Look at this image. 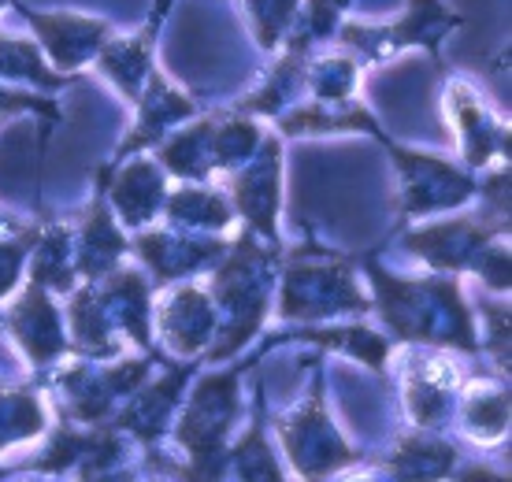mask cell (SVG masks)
Returning a JSON list of instances; mask_svg holds the SVG:
<instances>
[{
  "label": "cell",
  "mask_w": 512,
  "mask_h": 482,
  "mask_svg": "<svg viewBox=\"0 0 512 482\" xmlns=\"http://www.w3.org/2000/svg\"><path fill=\"white\" fill-rule=\"evenodd\" d=\"M368 271H372L379 297H383L386 323L401 338L475 349L472 316H468L461 290L453 282H397L390 275H383V267L375 264Z\"/></svg>",
  "instance_id": "6da1fadb"
},
{
  "label": "cell",
  "mask_w": 512,
  "mask_h": 482,
  "mask_svg": "<svg viewBox=\"0 0 512 482\" xmlns=\"http://www.w3.org/2000/svg\"><path fill=\"white\" fill-rule=\"evenodd\" d=\"M78 345L90 356H108L116 334H130L138 345H149V293L138 271H119L101 293H82L71 305Z\"/></svg>",
  "instance_id": "7a4b0ae2"
},
{
  "label": "cell",
  "mask_w": 512,
  "mask_h": 482,
  "mask_svg": "<svg viewBox=\"0 0 512 482\" xmlns=\"http://www.w3.org/2000/svg\"><path fill=\"white\" fill-rule=\"evenodd\" d=\"M268 279H271L268 256L256 249L253 238H245L238 245L234 260H227L216 271V297L219 305L227 308L231 323L223 327V342H219V349L212 356H231L260 327V316L268 308Z\"/></svg>",
  "instance_id": "3957f363"
},
{
  "label": "cell",
  "mask_w": 512,
  "mask_h": 482,
  "mask_svg": "<svg viewBox=\"0 0 512 482\" xmlns=\"http://www.w3.org/2000/svg\"><path fill=\"white\" fill-rule=\"evenodd\" d=\"M349 264H294L282 290V319H323L338 312H364Z\"/></svg>",
  "instance_id": "277c9868"
},
{
  "label": "cell",
  "mask_w": 512,
  "mask_h": 482,
  "mask_svg": "<svg viewBox=\"0 0 512 482\" xmlns=\"http://www.w3.org/2000/svg\"><path fill=\"white\" fill-rule=\"evenodd\" d=\"M234 408H238V371L205 379L197 386L186 416L179 419V442L190 449L197 468H205L223 449L234 423Z\"/></svg>",
  "instance_id": "5b68a950"
},
{
  "label": "cell",
  "mask_w": 512,
  "mask_h": 482,
  "mask_svg": "<svg viewBox=\"0 0 512 482\" xmlns=\"http://www.w3.org/2000/svg\"><path fill=\"white\" fill-rule=\"evenodd\" d=\"M372 134L383 141L390 156L397 160L401 167V182H405V212L409 216H423V212H435V208H457L472 197L479 186H475L472 178L457 175L449 164L435 160V156H423V153H405V149H397L394 141L379 134L372 127Z\"/></svg>",
  "instance_id": "8992f818"
},
{
  "label": "cell",
  "mask_w": 512,
  "mask_h": 482,
  "mask_svg": "<svg viewBox=\"0 0 512 482\" xmlns=\"http://www.w3.org/2000/svg\"><path fill=\"white\" fill-rule=\"evenodd\" d=\"M282 442L290 449L294 464L301 468V475H327L338 464H353L357 460V453L327 423L320 390H312L308 408H297L294 416L282 423Z\"/></svg>",
  "instance_id": "52a82bcc"
},
{
  "label": "cell",
  "mask_w": 512,
  "mask_h": 482,
  "mask_svg": "<svg viewBox=\"0 0 512 482\" xmlns=\"http://www.w3.org/2000/svg\"><path fill=\"white\" fill-rule=\"evenodd\" d=\"M149 371V360H123L119 368L104 371V375H86V371H71L64 375V394L71 401V416L75 419H93L108 416V408L116 405V397L130 394Z\"/></svg>",
  "instance_id": "ba28073f"
},
{
  "label": "cell",
  "mask_w": 512,
  "mask_h": 482,
  "mask_svg": "<svg viewBox=\"0 0 512 482\" xmlns=\"http://www.w3.org/2000/svg\"><path fill=\"white\" fill-rule=\"evenodd\" d=\"M8 327H12V334L19 338V345H23L34 364H49V360L64 353L60 312H56V305L45 297L38 282L26 286V293L15 301V308L8 312Z\"/></svg>",
  "instance_id": "9c48e42d"
},
{
  "label": "cell",
  "mask_w": 512,
  "mask_h": 482,
  "mask_svg": "<svg viewBox=\"0 0 512 482\" xmlns=\"http://www.w3.org/2000/svg\"><path fill=\"white\" fill-rule=\"evenodd\" d=\"M449 119L461 130L464 153L472 164H487L494 156L509 153V127L498 115H490L464 82H453V89H449Z\"/></svg>",
  "instance_id": "30bf717a"
},
{
  "label": "cell",
  "mask_w": 512,
  "mask_h": 482,
  "mask_svg": "<svg viewBox=\"0 0 512 482\" xmlns=\"http://www.w3.org/2000/svg\"><path fill=\"white\" fill-rule=\"evenodd\" d=\"M26 19L34 23L38 38L45 41L49 56L56 60V67H78L82 60H90L93 52H101V45L108 41V23L101 19H82V15H41L26 8Z\"/></svg>",
  "instance_id": "8fae6325"
},
{
  "label": "cell",
  "mask_w": 512,
  "mask_h": 482,
  "mask_svg": "<svg viewBox=\"0 0 512 482\" xmlns=\"http://www.w3.org/2000/svg\"><path fill=\"white\" fill-rule=\"evenodd\" d=\"M234 201L249 227L264 238H275V212H279V145L268 141L253 167L234 178Z\"/></svg>",
  "instance_id": "7c38bea8"
},
{
  "label": "cell",
  "mask_w": 512,
  "mask_h": 482,
  "mask_svg": "<svg viewBox=\"0 0 512 482\" xmlns=\"http://www.w3.org/2000/svg\"><path fill=\"white\" fill-rule=\"evenodd\" d=\"M461 23L457 15L449 12L446 4H438V0H412V12L405 19H397L390 30L383 34H364V30H349L346 38H353L357 45H368L372 56L390 45V49H401V45H423V49H438V38L453 30V26Z\"/></svg>",
  "instance_id": "4fadbf2b"
},
{
  "label": "cell",
  "mask_w": 512,
  "mask_h": 482,
  "mask_svg": "<svg viewBox=\"0 0 512 482\" xmlns=\"http://www.w3.org/2000/svg\"><path fill=\"white\" fill-rule=\"evenodd\" d=\"M160 327H164L171 349H179L182 356L201 353L208 345V338H212V330H216L208 293L193 290V286L171 293L164 305H160Z\"/></svg>",
  "instance_id": "5bb4252c"
},
{
  "label": "cell",
  "mask_w": 512,
  "mask_h": 482,
  "mask_svg": "<svg viewBox=\"0 0 512 482\" xmlns=\"http://www.w3.org/2000/svg\"><path fill=\"white\" fill-rule=\"evenodd\" d=\"M145 264L156 271V279H175L186 271L205 267L208 260H216L223 253V241L193 238V234H171V230H156L138 241Z\"/></svg>",
  "instance_id": "9a60e30c"
},
{
  "label": "cell",
  "mask_w": 512,
  "mask_h": 482,
  "mask_svg": "<svg viewBox=\"0 0 512 482\" xmlns=\"http://www.w3.org/2000/svg\"><path fill=\"white\" fill-rule=\"evenodd\" d=\"M160 201H164V175L156 171L153 160H134L119 171L112 186V204L127 227L149 223L160 212Z\"/></svg>",
  "instance_id": "2e32d148"
},
{
  "label": "cell",
  "mask_w": 512,
  "mask_h": 482,
  "mask_svg": "<svg viewBox=\"0 0 512 482\" xmlns=\"http://www.w3.org/2000/svg\"><path fill=\"white\" fill-rule=\"evenodd\" d=\"M190 115H193V104L182 97L179 89L167 86L160 75H149V97L141 104V123H138V130L130 134L127 145H123V153L138 149L141 141H156L171 123H182V119H190Z\"/></svg>",
  "instance_id": "e0dca14e"
},
{
  "label": "cell",
  "mask_w": 512,
  "mask_h": 482,
  "mask_svg": "<svg viewBox=\"0 0 512 482\" xmlns=\"http://www.w3.org/2000/svg\"><path fill=\"white\" fill-rule=\"evenodd\" d=\"M127 249V241L119 234V227L112 223L104 201H93L90 223L82 230V253H78V271L86 279H97L104 271H112L119 264V256Z\"/></svg>",
  "instance_id": "ac0fdd59"
},
{
  "label": "cell",
  "mask_w": 512,
  "mask_h": 482,
  "mask_svg": "<svg viewBox=\"0 0 512 482\" xmlns=\"http://www.w3.org/2000/svg\"><path fill=\"white\" fill-rule=\"evenodd\" d=\"M449 390H453V368L446 360H423V368L412 375L409 382V408L412 419L431 427L442 419V408L449 401Z\"/></svg>",
  "instance_id": "d6986e66"
},
{
  "label": "cell",
  "mask_w": 512,
  "mask_h": 482,
  "mask_svg": "<svg viewBox=\"0 0 512 482\" xmlns=\"http://www.w3.org/2000/svg\"><path fill=\"white\" fill-rule=\"evenodd\" d=\"M145 41L149 38L141 34V38L116 41V45L101 49L104 75L112 78L116 86H123V93L134 97V101L141 97V86H145V78H149V45H145Z\"/></svg>",
  "instance_id": "ffe728a7"
},
{
  "label": "cell",
  "mask_w": 512,
  "mask_h": 482,
  "mask_svg": "<svg viewBox=\"0 0 512 482\" xmlns=\"http://www.w3.org/2000/svg\"><path fill=\"white\" fill-rule=\"evenodd\" d=\"M45 427L41 401L26 390H0V449L38 438Z\"/></svg>",
  "instance_id": "44dd1931"
},
{
  "label": "cell",
  "mask_w": 512,
  "mask_h": 482,
  "mask_svg": "<svg viewBox=\"0 0 512 482\" xmlns=\"http://www.w3.org/2000/svg\"><path fill=\"white\" fill-rule=\"evenodd\" d=\"M182 379H186V371H179V375H171V379L149 386V394L141 397L138 405L130 408L119 423L130 427L138 438H156V434L167 427V419H171V408H175V394H179Z\"/></svg>",
  "instance_id": "7402d4cb"
},
{
  "label": "cell",
  "mask_w": 512,
  "mask_h": 482,
  "mask_svg": "<svg viewBox=\"0 0 512 482\" xmlns=\"http://www.w3.org/2000/svg\"><path fill=\"white\" fill-rule=\"evenodd\" d=\"M0 75L23 78V82H38V86H45V89L67 86L56 71L45 67V56H41L30 41H19V38H0Z\"/></svg>",
  "instance_id": "603a6c76"
},
{
  "label": "cell",
  "mask_w": 512,
  "mask_h": 482,
  "mask_svg": "<svg viewBox=\"0 0 512 482\" xmlns=\"http://www.w3.org/2000/svg\"><path fill=\"white\" fill-rule=\"evenodd\" d=\"M167 212L175 223H190V227H227L231 223V204L223 201L216 190H179L167 204Z\"/></svg>",
  "instance_id": "cb8c5ba5"
},
{
  "label": "cell",
  "mask_w": 512,
  "mask_h": 482,
  "mask_svg": "<svg viewBox=\"0 0 512 482\" xmlns=\"http://www.w3.org/2000/svg\"><path fill=\"white\" fill-rule=\"evenodd\" d=\"M453 468V449L438 442H405L390 460V471L401 479H438Z\"/></svg>",
  "instance_id": "d4e9b609"
},
{
  "label": "cell",
  "mask_w": 512,
  "mask_h": 482,
  "mask_svg": "<svg viewBox=\"0 0 512 482\" xmlns=\"http://www.w3.org/2000/svg\"><path fill=\"white\" fill-rule=\"evenodd\" d=\"M509 427V390H479L468 397V431L483 442H498Z\"/></svg>",
  "instance_id": "484cf974"
},
{
  "label": "cell",
  "mask_w": 512,
  "mask_h": 482,
  "mask_svg": "<svg viewBox=\"0 0 512 482\" xmlns=\"http://www.w3.org/2000/svg\"><path fill=\"white\" fill-rule=\"evenodd\" d=\"M301 338L308 342H320V345H331V349H342L349 356H360V360H368L372 368H383V356H386V342L379 334L364 327H338V330H305Z\"/></svg>",
  "instance_id": "4316f807"
},
{
  "label": "cell",
  "mask_w": 512,
  "mask_h": 482,
  "mask_svg": "<svg viewBox=\"0 0 512 482\" xmlns=\"http://www.w3.org/2000/svg\"><path fill=\"white\" fill-rule=\"evenodd\" d=\"M67 230H49L41 241L38 264H34V282L38 286H56V290H71L75 286V271L67 267Z\"/></svg>",
  "instance_id": "83f0119b"
},
{
  "label": "cell",
  "mask_w": 512,
  "mask_h": 482,
  "mask_svg": "<svg viewBox=\"0 0 512 482\" xmlns=\"http://www.w3.org/2000/svg\"><path fill=\"white\" fill-rule=\"evenodd\" d=\"M297 4H301V0H245V8H249V15H253V23H256L260 45H268V49L279 45L282 34L294 26Z\"/></svg>",
  "instance_id": "f1b7e54d"
},
{
  "label": "cell",
  "mask_w": 512,
  "mask_h": 482,
  "mask_svg": "<svg viewBox=\"0 0 512 482\" xmlns=\"http://www.w3.org/2000/svg\"><path fill=\"white\" fill-rule=\"evenodd\" d=\"M353 75H357L353 60H323L312 71V89L320 97H327V101H342L349 93V86H353Z\"/></svg>",
  "instance_id": "f546056e"
},
{
  "label": "cell",
  "mask_w": 512,
  "mask_h": 482,
  "mask_svg": "<svg viewBox=\"0 0 512 482\" xmlns=\"http://www.w3.org/2000/svg\"><path fill=\"white\" fill-rule=\"evenodd\" d=\"M30 245H38V234H23V238H15V241H0V297L15 286L19 267H23V256Z\"/></svg>",
  "instance_id": "4dcf8cb0"
},
{
  "label": "cell",
  "mask_w": 512,
  "mask_h": 482,
  "mask_svg": "<svg viewBox=\"0 0 512 482\" xmlns=\"http://www.w3.org/2000/svg\"><path fill=\"white\" fill-rule=\"evenodd\" d=\"M15 112H45L49 119L60 115L49 101H38V97H30V93H12V89L0 86V115H15Z\"/></svg>",
  "instance_id": "1f68e13d"
},
{
  "label": "cell",
  "mask_w": 512,
  "mask_h": 482,
  "mask_svg": "<svg viewBox=\"0 0 512 482\" xmlns=\"http://www.w3.org/2000/svg\"><path fill=\"white\" fill-rule=\"evenodd\" d=\"M0 227H4V219H0Z\"/></svg>",
  "instance_id": "d6a6232c"
},
{
  "label": "cell",
  "mask_w": 512,
  "mask_h": 482,
  "mask_svg": "<svg viewBox=\"0 0 512 482\" xmlns=\"http://www.w3.org/2000/svg\"><path fill=\"white\" fill-rule=\"evenodd\" d=\"M0 4H4V0H0Z\"/></svg>",
  "instance_id": "836d02e7"
}]
</instances>
